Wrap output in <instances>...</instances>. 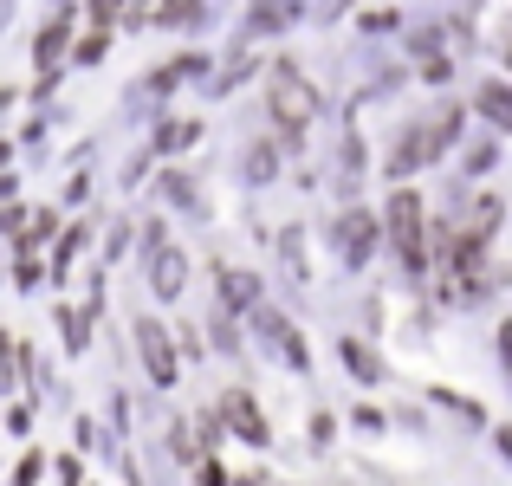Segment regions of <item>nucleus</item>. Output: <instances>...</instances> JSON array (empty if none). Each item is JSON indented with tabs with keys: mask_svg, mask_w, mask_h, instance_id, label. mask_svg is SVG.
Listing matches in <instances>:
<instances>
[{
	"mask_svg": "<svg viewBox=\"0 0 512 486\" xmlns=\"http://www.w3.org/2000/svg\"><path fill=\"white\" fill-rule=\"evenodd\" d=\"M266 104H273V117L286 130H305V124H312V111H318V91L299 78V65H292V59H279L273 78H266Z\"/></svg>",
	"mask_w": 512,
	"mask_h": 486,
	"instance_id": "f257e3e1",
	"label": "nucleus"
},
{
	"mask_svg": "<svg viewBox=\"0 0 512 486\" xmlns=\"http://www.w3.org/2000/svg\"><path fill=\"white\" fill-rule=\"evenodd\" d=\"M454 130H461V111H435V117H428V130H422V137L409 130V137L396 143V175H409V169H422V162H435V156L454 143Z\"/></svg>",
	"mask_w": 512,
	"mask_h": 486,
	"instance_id": "f03ea898",
	"label": "nucleus"
},
{
	"mask_svg": "<svg viewBox=\"0 0 512 486\" xmlns=\"http://www.w3.org/2000/svg\"><path fill=\"white\" fill-rule=\"evenodd\" d=\"M389 234H396V247H402V266L422 273V201H415L409 188H396V201H389Z\"/></svg>",
	"mask_w": 512,
	"mask_h": 486,
	"instance_id": "7ed1b4c3",
	"label": "nucleus"
},
{
	"mask_svg": "<svg viewBox=\"0 0 512 486\" xmlns=\"http://www.w3.org/2000/svg\"><path fill=\"white\" fill-rule=\"evenodd\" d=\"M253 324H260V337H266V344H273L279 357L292 363V370H312V350L299 344V331H292V324L279 318V312H266V305H253Z\"/></svg>",
	"mask_w": 512,
	"mask_h": 486,
	"instance_id": "20e7f679",
	"label": "nucleus"
},
{
	"mask_svg": "<svg viewBox=\"0 0 512 486\" xmlns=\"http://www.w3.org/2000/svg\"><path fill=\"white\" fill-rule=\"evenodd\" d=\"M221 415L234 422V435H240V441H253V448H266V415H260V409L247 402V389H227V396H221Z\"/></svg>",
	"mask_w": 512,
	"mask_h": 486,
	"instance_id": "39448f33",
	"label": "nucleus"
},
{
	"mask_svg": "<svg viewBox=\"0 0 512 486\" xmlns=\"http://www.w3.org/2000/svg\"><path fill=\"white\" fill-rule=\"evenodd\" d=\"M137 344H143V363H150L156 383H175V350H169L163 324H137Z\"/></svg>",
	"mask_w": 512,
	"mask_h": 486,
	"instance_id": "423d86ee",
	"label": "nucleus"
},
{
	"mask_svg": "<svg viewBox=\"0 0 512 486\" xmlns=\"http://www.w3.org/2000/svg\"><path fill=\"white\" fill-rule=\"evenodd\" d=\"M338 240H344V260H350V266H363V253L376 247V221H370V214H344Z\"/></svg>",
	"mask_w": 512,
	"mask_h": 486,
	"instance_id": "0eeeda50",
	"label": "nucleus"
},
{
	"mask_svg": "<svg viewBox=\"0 0 512 486\" xmlns=\"http://www.w3.org/2000/svg\"><path fill=\"white\" fill-rule=\"evenodd\" d=\"M474 104H480V117H487V124L512 130V91H506V85H480V91H474Z\"/></svg>",
	"mask_w": 512,
	"mask_h": 486,
	"instance_id": "6e6552de",
	"label": "nucleus"
},
{
	"mask_svg": "<svg viewBox=\"0 0 512 486\" xmlns=\"http://www.w3.org/2000/svg\"><path fill=\"white\" fill-rule=\"evenodd\" d=\"M156 299H175V292H182V253L175 247H156Z\"/></svg>",
	"mask_w": 512,
	"mask_h": 486,
	"instance_id": "1a4fd4ad",
	"label": "nucleus"
},
{
	"mask_svg": "<svg viewBox=\"0 0 512 486\" xmlns=\"http://www.w3.org/2000/svg\"><path fill=\"white\" fill-rule=\"evenodd\" d=\"M221 299H227V305H260V279H253V273H234V266H221Z\"/></svg>",
	"mask_w": 512,
	"mask_h": 486,
	"instance_id": "9d476101",
	"label": "nucleus"
},
{
	"mask_svg": "<svg viewBox=\"0 0 512 486\" xmlns=\"http://www.w3.org/2000/svg\"><path fill=\"white\" fill-rule=\"evenodd\" d=\"M299 7H305V0H260V7H253V26H260V33L292 26V20H299Z\"/></svg>",
	"mask_w": 512,
	"mask_h": 486,
	"instance_id": "9b49d317",
	"label": "nucleus"
},
{
	"mask_svg": "<svg viewBox=\"0 0 512 486\" xmlns=\"http://www.w3.org/2000/svg\"><path fill=\"white\" fill-rule=\"evenodd\" d=\"M344 363H350V370H357V383H383V363H376L370 350L357 344V337H344Z\"/></svg>",
	"mask_w": 512,
	"mask_h": 486,
	"instance_id": "f8f14e48",
	"label": "nucleus"
},
{
	"mask_svg": "<svg viewBox=\"0 0 512 486\" xmlns=\"http://www.w3.org/2000/svg\"><path fill=\"white\" fill-rule=\"evenodd\" d=\"M195 20V0H163V7H156V26H188Z\"/></svg>",
	"mask_w": 512,
	"mask_h": 486,
	"instance_id": "ddd939ff",
	"label": "nucleus"
},
{
	"mask_svg": "<svg viewBox=\"0 0 512 486\" xmlns=\"http://www.w3.org/2000/svg\"><path fill=\"white\" fill-rule=\"evenodd\" d=\"M59 46H65V20H52L46 33H39V65H52V59H59Z\"/></svg>",
	"mask_w": 512,
	"mask_h": 486,
	"instance_id": "4468645a",
	"label": "nucleus"
},
{
	"mask_svg": "<svg viewBox=\"0 0 512 486\" xmlns=\"http://www.w3.org/2000/svg\"><path fill=\"white\" fill-rule=\"evenodd\" d=\"M247 175H260V182H266V175H273V150H253L247 156Z\"/></svg>",
	"mask_w": 512,
	"mask_h": 486,
	"instance_id": "2eb2a0df",
	"label": "nucleus"
},
{
	"mask_svg": "<svg viewBox=\"0 0 512 486\" xmlns=\"http://www.w3.org/2000/svg\"><path fill=\"white\" fill-rule=\"evenodd\" d=\"M33 480H39V461L26 454V461H20V480H13V486H33Z\"/></svg>",
	"mask_w": 512,
	"mask_h": 486,
	"instance_id": "dca6fc26",
	"label": "nucleus"
},
{
	"mask_svg": "<svg viewBox=\"0 0 512 486\" xmlns=\"http://www.w3.org/2000/svg\"><path fill=\"white\" fill-rule=\"evenodd\" d=\"M111 7H117V0H91V13H98V20H111Z\"/></svg>",
	"mask_w": 512,
	"mask_h": 486,
	"instance_id": "f3484780",
	"label": "nucleus"
},
{
	"mask_svg": "<svg viewBox=\"0 0 512 486\" xmlns=\"http://www.w3.org/2000/svg\"><path fill=\"white\" fill-rule=\"evenodd\" d=\"M500 350H506V370H512V324L500 331Z\"/></svg>",
	"mask_w": 512,
	"mask_h": 486,
	"instance_id": "a211bd4d",
	"label": "nucleus"
},
{
	"mask_svg": "<svg viewBox=\"0 0 512 486\" xmlns=\"http://www.w3.org/2000/svg\"><path fill=\"white\" fill-rule=\"evenodd\" d=\"M500 448H506V454H512V428H500Z\"/></svg>",
	"mask_w": 512,
	"mask_h": 486,
	"instance_id": "6ab92c4d",
	"label": "nucleus"
}]
</instances>
